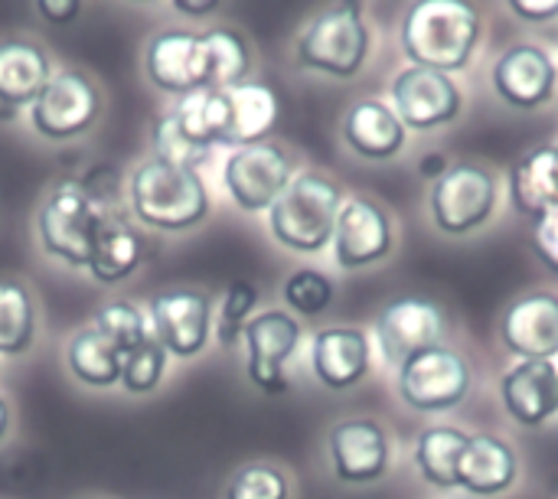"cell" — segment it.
I'll list each match as a JSON object with an SVG mask.
<instances>
[{
  "label": "cell",
  "mask_w": 558,
  "mask_h": 499,
  "mask_svg": "<svg viewBox=\"0 0 558 499\" xmlns=\"http://www.w3.org/2000/svg\"><path fill=\"white\" fill-rule=\"evenodd\" d=\"M105 114V95L98 82L82 69H56L36 101L26 108L36 137L69 144L85 137Z\"/></svg>",
  "instance_id": "obj_6"
},
{
  "label": "cell",
  "mask_w": 558,
  "mask_h": 499,
  "mask_svg": "<svg viewBox=\"0 0 558 499\" xmlns=\"http://www.w3.org/2000/svg\"><path fill=\"white\" fill-rule=\"evenodd\" d=\"M180 16H213L219 10L216 0H203V3H193V0H173L170 3Z\"/></svg>",
  "instance_id": "obj_42"
},
{
  "label": "cell",
  "mask_w": 558,
  "mask_h": 499,
  "mask_svg": "<svg viewBox=\"0 0 558 499\" xmlns=\"http://www.w3.org/2000/svg\"><path fill=\"white\" fill-rule=\"evenodd\" d=\"M343 190L320 170H301L268 209L271 239L298 255H317L333 242Z\"/></svg>",
  "instance_id": "obj_3"
},
{
  "label": "cell",
  "mask_w": 558,
  "mask_h": 499,
  "mask_svg": "<svg viewBox=\"0 0 558 499\" xmlns=\"http://www.w3.org/2000/svg\"><path fill=\"white\" fill-rule=\"evenodd\" d=\"M128 212L150 232L183 235L199 229L213 212V196L203 173L167 163L160 157L141 160L124 180Z\"/></svg>",
  "instance_id": "obj_1"
},
{
  "label": "cell",
  "mask_w": 558,
  "mask_h": 499,
  "mask_svg": "<svg viewBox=\"0 0 558 499\" xmlns=\"http://www.w3.org/2000/svg\"><path fill=\"white\" fill-rule=\"evenodd\" d=\"M392 111L402 121V127L412 131H432L458 118L461 111V92L451 82V75L409 65L392 82Z\"/></svg>",
  "instance_id": "obj_14"
},
{
  "label": "cell",
  "mask_w": 558,
  "mask_h": 499,
  "mask_svg": "<svg viewBox=\"0 0 558 499\" xmlns=\"http://www.w3.org/2000/svg\"><path fill=\"white\" fill-rule=\"evenodd\" d=\"M281 297L301 317H320L333 304V281L317 268H298L284 278Z\"/></svg>",
  "instance_id": "obj_36"
},
{
  "label": "cell",
  "mask_w": 558,
  "mask_h": 499,
  "mask_svg": "<svg viewBox=\"0 0 558 499\" xmlns=\"http://www.w3.org/2000/svg\"><path fill=\"white\" fill-rule=\"evenodd\" d=\"M36 343V297L26 281L0 278V356L13 360Z\"/></svg>",
  "instance_id": "obj_30"
},
{
  "label": "cell",
  "mask_w": 558,
  "mask_h": 499,
  "mask_svg": "<svg viewBox=\"0 0 558 499\" xmlns=\"http://www.w3.org/2000/svg\"><path fill=\"white\" fill-rule=\"evenodd\" d=\"M298 65L330 78H353L369 56V26L360 3H333L320 10L294 46Z\"/></svg>",
  "instance_id": "obj_5"
},
{
  "label": "cell",
  "mask_w": 558,
  "mask_h": 499,
  "mask_svg": "<svg viewBox=\"0 0 558 499\" xmlns=\"http://www.w3.org/2000/svg\"><path fill=\"white\" fill-rule=\"evenodd\" d=\"M150 141H154V157H160L167 163H177V167H186V170H196V173H203V167H209L213 157H216V150H206V147L193 144L177 127V121L170 118V111L154 121Z\"/></svg>",
  "instance_id": "obj_35"
},
{
  "label": "cell",
  "mask_w": 558,
  "mask_h": 499,
  "mask_svg": "<svg viewBox=\"0 0 558 499\" xmlns=\"http://www.w3.org/2000/svg\"><path fill=\"white\" fill-rule=\"evenodd\" d=\"M242 343L248 382L265 395H284L291 389L288 363L301 346V324L288 311H258L248 320Z\"/></svg>",
  "instance_id": "obj_9"
},
{
  "label": "cell",
  "mask_w": 558,
  "mask_h": 499,
  "mask_svg": "<svg viewBox=\"0 0 558 499\" xmlns=\"http://www.w3.org/2000/svg\"><path fill=\"white\" fill-rule=\"evenodd\" d=\"M517 480V454L507 441L494 435L468 438V448L458 461V487L474 497H497Z\"/></svg>",
  "instance_id": "obj_25"
},
{
  "label": "cell",
  "mask_w": 558,
  "mask_h": 499,
  "mask_svg": "<svg viewBox=\"0 0 558 499\" xmlns=\"http://www.w3.org/2000/svg\"><path fill=\"white\" fill-rule=\"evenodd\" d=\"M258 307V288L252 281H229L219 304H216V317H213V340L222 350H235L242 343V333L248 327V320L255 317Z\"/></svg>",
  "instance_id": "obj_32"
},
{
  "label": "cell",
  "mask_w": 558,
  "mask_h": 499,
  "mask_svg": "<svg viewBox=\"0 0 558 499\" xmlns=\"http://www.w3.org/2000/svg\"><path fill=\"white\" fill-rule=\"evenodd\" d=\"M343 141L363 160H392L405 147V127L389 105L363 98L343 114Z\"/></svg>",
  "instance_id": "obj_22"
},
{
  "label": "cell",
  "mask_w": 558,
  "mask_h": 499,
  "mask_svg": "<svg viewBox=\"0 0 558 499\" xmlns=\"http://www.w3.org/2000/svg\"><path fill=\"white\" fill-rule=\"evenodd\" d=\"M504 346L520 360H553L558 356V297L530 294L510 304L504 327Z\"/></svg>",
  "instance_id": "obj_19"
},
{
  "label": "cell",
  "mask_w": 558,
  "mask_h": 499,
  "mask_svg": "<svg viewBox=\"0 0 558 499\" xmlns=\"http://www.w3.org/2000/svg\"><path fill=\"white\" fill-rule=\"evenodd\" d=\"M481 39L477 7L468 0H422L402 23V49L412 65L458 72L471 62Z\"/></svg>",
  "instance_id": "obj_2"
},
{
  "label": "cell",
  "mask_w": 558,
  "mask_h": 499,
  "mask_svg": "<svg viewBox=\"0 0 558 499\" xmlns=\"http://www.w3.org/2000/svg\"><path fill=\"white\" fill-rule=\"evenodd\" d=\"M379 353L389 366H405L415 356L438 350L445 340V314L425 297H399L376 317Z\"/></svg>",
  "instance_id": "obj_11"
},
{
  "label": "cell",
  "mask_w": 558,
  "mask_h": 499,
  "mask_svg": "<svg viewBox=\"0 0 558 499\" xmlns=\"http://www.w3.org/2000/svg\"><path fill=\"white\" fill-rule=\"evenodd\" d=\"M500 399L513 422L539 428L558 412V369L549 360H523L500 379Z\"/></svg>",
  "instance_id": "obj_20"
},
{
  "label": "cell",
  "mask_w": 558,
  "mask_h": 499,
  "mask_svg": "<svg viewBox=\"0 0 558 499\" xmlns=\"http://www.w3.org/2000/svg\"><path fill=\"white\" fill-rule=\"evenodd\" d=\"M399 392L418 412L458 409L471 392V369L454 350H428L399 369Z\"/></svg>",
  "instance_id": "obj_12"
},
{
  "label": "cell",
  "mask_w": 558,
  "mask_h": 499,
  "mask_svg": "<svg viewBox=\"0 0 558 499\" xmlns=\"http://www.w3.org/2000/svg\"><path fill=\"white\" fill-rule=\"evenodd\" d=\"M167 366H170V353L154 340H144L137 350H131L128 356H121V389L128 395H150L160 389L163 376H167Z\"/></svg>",
  "instance_id": "obj_34"
},
{
  "label": "cell",
  "mask_w": 558,
  "mask_h": 499,
  "mask_svg": "<svg viewBox=\"0 0 558 499\" xmlns=\"http://www.w3.org/2000/svg\"><path fill=\"white\" fill-rule=\"evenodd\" d=\"M558 82V69L553 56L533 42H520L507 49L494 65V88L497 95L523 111H533L553 98Z\"/></svg>",
  "instance_id": "obj_17"
},
{
  "label": "cell",
  "mask_w": 558,
  "mask_h": 499,
  "mask_svg": "<svg viewBox=\"0 0 558 499\" xmlns=\"http://www.w3.org/2000/svg\"><path fill=\"white\" fill-rule=\"evenodd\" d=\"M418 170L425 173V177H432V180H438L445 170H448V160L441 157V154H435V157H425L422 163H418Z\"/></svg>",
  "instance_id": "obj_43"
},
{
  "label": "cell",
  "mask_w": 558,
  "mask_h": 499,
  "mask_svg": "<svg viewBox=\"0 0 558 499\" xmlns=\"http://www.w3.org/2000/svg\"><path fill=\"white\" fill-rule=\"evenodd\" d=\"M170 118L193 144L206 150L226 147V127H229L226 92H193L170 108Z\"/></svg>",
  "instance_id": "obj_29"
},
{
  "label": "cell",
  "mask_w": 558,
  "mask_h": 499,
  "mask_svg": "<svg viewBox=\"0 0 558 499\" xmlns=\"http://www.w3.org/2000/svg\"><path fill=\"white\" fill-rule=\"evenodd\" d=\"M36 13L43 16V20H49V23H56V26H65V23H72L75 16H82V3H75V0H43V3H36Z\"/></svg>",
  "instance_id": "obj_40"
},
{
  "label": "cell",
  "mask_w": 558,
  "mask_h": 499,
  "mask_svg": "<svg viewBox=\"0 0 558 499\" xmlns=\"http://www.w3.org/2000/svg\"><path fill=\"white\" fill-rule=\"evenodd\" d=\"M510 10L526 20H549V16H558V0H513Z\"/></svg>",
  "instance_id": "obj_41"
},
{
  "label": "cell",
  "mask_w": 558,
  "mask_h": 499,
  "mask_svg": "<svg viewBox=\"0 0 558 499\" xmlns=\"http://www.w3.org/2000/svg\"><path fill=\"white\" fill-rule=\"evenodd\" d=\"M203 92H232L252 75V46L235 26H209L199 33Z\"/></svg>",
  "instance_id": "obj_26"
},
{
  "label": "cell",
  "mask_w": 558,
  "mask_h": 499,
  "mask_svg": "<svg viewBox=\"0 0 558 499\" xmlns=\"http://www.w3.org/2000/svg\"><path fill=\"white\" fill-rule=\"evenodd\" d=\"M147 261V239L144 232H137V226H131L121 216L105 219L92 258H88V275L95 284H118L131 275H137V268Z\"/></svg>",
  "instance_id": "obj_24"
},
{
  "label": "cell",
  "mask_w": 558,
  "mask_h": 499,
  "mask_svg": "<svg viewBox=\"0 0 558 499\" xmlns=\"http://www.w3.org/2000/svg\"><path fill=\"white\" fill-rule=\"evenodd\" d=\"M10 418H13V415H10V402L0 395V441H3L7 431H10Z\"/></svg>",
  "instance_id": "obj_44"
},
{
  "label": "cell",
  "mask_w": 558,
  "mask_h": 499,
  "mask_svg": "<svg viewBox=\"0 0 558 499\" xmlns=\"http://www.w3.org/2000/svg\"><path fill=\"white\" fill-rule=\"evenodd\" d=\"M333 474L343 484H373L389 471V438L373 418H347L327 438Z\"/></svg>",
  "instance_id": "obj_16"
},
{
  "label": "cell",
  "mask_w": 558,
  "mask_h": 499,
  "mask_svg": "<svg viewBox=\"0 0 558 499\" xmlns=\"http://www.w3.org/2000/svg\"><path fill=\"white\" fill-rule=\"evenodd\" d=\"M468 448V435L458 431V428H448V425H438V428H425L418 435V445H415V464H418V474L438 487V490H451L458 487V461Z\"/></svg>",
  "instance_id": "obj_31"
},
{
  "label": "cell",
  "mask_w": 558,
  "mask_h": 499,
  "mask_svg": "<svg viewBox=\"0 0 558 499\" xmlns=\"http://www.w3.org/2000/svg\"><path fill=\"white\" fill-rule=\"evenodd\" d=\"M533 242H536V252L543 255V261L558 271V209L546 212L536 219V232H533Z\"/></svg>",
  "instance_id": "obj_39"
},
{
  "label": "cell",
  "mask_w": 558,
  "mask_h": 499,
  "mask_svg": "<svg viewBox=\"0 0 558 499\" xmlns=\"http://www.w3.org/2000/svg\"><path fill=\"white\" fill-rule=\"evenodd\" d=\"M226 499H291V480L281 467L252 461L229 477Z\"/></svg>",
  "instance_id": "obj_37"
},
{
  "label": "cell",
  "mask_w": 558,
  "mask_h": 499,
  "mask_svg": "<svg viewBox=\"0 0 558 499\" xmlns=\"http://www.w3.org/2000/svg\"><path fill=\"white\" fill-rule=\"evenodd\" d=\"M369 337L360 327H324L311 340V373L330 392H347L369 373Z\"/></svg>",
  "instance_id": "obj_18"
},
{
  "label": "cell",
  "mask_w": 558,
  "mask_h": 499,
  "mask_svg": "<svg viewBox=\"0 0 558 499\" xmlns=\"http://www.w3.org/2000/svg\"><path fill=\"white\" fill-rule=\"evenodd\" d=\"M108 219V209H101L75 180L56 183L39 209H36V239L39 248L56 258L65 268H88L95 239Z\"/></svg>",
  "instance_id": "obj_4"
},
{
  "label": "cell",
  "mask_w": 558,
  "mask_h": 499,
  "mask_svg": "<svg viewBox=\"0 0 558 499\" xmlns=\"http://www.w3.org/2000/svg\"><path fill=\"white\" fill-rule=\"evenodd\" d=\"M294 173L298 170L291 150L284 144L262 141L252 147L229 150L222 163V186L242 212L258 216L278 203V196L288 190Z\"/></svg>",
  "instance_id": "obj_8"
},
{
  "label": "cell",
  "mask_w": 558,
  "mask_h": 499,
  "mask_svg": "<svg viewBox=\"0 0 558 499\" xmlns=\"http://www.w3.org/2000/svg\"><path fill=\"white\" fill-rule=\"evenodd\" d=\"M229 98V127H226V147L239 150V147H252L268 141V134L275 131L278 118H281V101L275 95V88L268 82L248 78L239 88L226 92Z\"/></svg>",
  "instance_id": "obj_23"
},
{
  "label": "cell",
  "mask_w": 558,
  "mask_h": 499,
  "mask_svg": "<svg viewBox=\"0 0 558 499\" xmlns=\"http://www.w3.org/2000/svg\"><path fill=\"white\" fill-rule=\"evenodd\" d=\"M333 261L343 271H360L392 252V222L386 209L366 196H350L333 226Z\"/></svg>",
  "instance_id": "obj_13"
},
{
  "label": "cell",
  "mask_w": 558,
  "mask_h": 499,
  "mask_svg": "<svg viewBox=\"0 0 558 499\" xmlns=\"http://www.w3.org/2000/svg\"><path fill=\"white\" fill-rule=\"evenodd\" d=\"M65 369L85 389H114L121 382V353L95 327H82L65 343Z\"/></svg>",
  "instance_id": "obj_28"
},
{
  "label": "cell",
  "mask_w": 558,
  "mask_h": 499,
  "mask_svg": "<svg viewBox=\"0 0 558 499\" xmlns=\"http://www.w3.org/2000/svg\"><path fill=\"white\" fill-rule=\"evenodd\" d=\"M52 72H56L52 59L36 39L26 36L0 39V108L3 111L29 108Z\"/></svg>",
  "instance_id": "obj_21"
},
{
  "label": "cell",
  "mask_w": 558,
  "mask_h": 499,
  "mask_svg": "<svg viewBox=\"0 0 558 499\" xmlns=\"http://www.w3.org/2000/svg\"><path fill=\"white\" fill-rule=\"evenodd\" d=\"M88 499H98V497H88Z\"/></svg>",
  "instance_id": "obj_45"
},
{
  "label": "cell",
  "mask_w": 558,
  "mask_h": 499,
  "mask_svg": "<svg viewBox=\"0 0 558 499\" xmlns=\"http://www.w3.org/2000/svg\"><path fill=\"white\" fill-rule=\"evenodd\" d=\"M213 294L190 284L163 288L147 304L150 333L170 353V360H196L213 340Z\"/></svg>",
  "instance_id": "obj_7"
},
{
  "label": "cell",
  "mask_w": 558,
  "mask_h": 499,
  "mask_svg": "<svg viewBox=\"0 0 558 499\" xmlns=\"http://www.w3.org/2000/svg\"><path fill=\"white\" fill-rule=\"evenodd\" d=\"M124 180L128 177H121L114 167H92L82 180H75L101 209H108V203H114V193L124 186Z\"/></svg>",
  "instance_id": "obj_38"
},
{
  "label": "cell",
  "mask_w": 558,
  "mask_h": 499,
  "mask_svg": "<svg viewBox=\"0 0 558 499\" xmlns=\"http://www.w3.org/2000/svg\"><path fill=\"white\" fill-rule=\"evenodd\" d=\"M121 356H128L131 350H137L144 340H150V320L147 311H141L131 301H108L95 311V324H92Z\"/></svg>",
  "instance_id": "obj_33"
},
{
  "label": "cell",
  "mask_w": 558,
  "mask_h": 499,
  "mask_svg": "<svg viewBox=\"0 0 558 499\" xmlns=\"http://www.w3.org/2000/svg\"><path fill=\"white\" fill-rule=\"evenodd\" d=\"M497 206V180L474 163L448 167L432 186V219L448 235H468L481 229Z\"/></svg>",
  "instance_id": "obj_10"
},
{
  "label": "cell",
  "mask_w": 558,
  "mask_h": 499,
  "mask_svg": "<svg viewBox=\"0 0 558 499\" xmlns=\"http://www.w3.org/2000/svg\"><path fill=\"white\" fill-rule=\"evenodd\" d=\"M513 209L526 219H539L558 209V147H536L523 154L510 173Z\"/></svg>",
  "instance_id": "obj_27"
},
{
  "label": "cell",
  "mask_w": 558,
  "mask_h": 499,
  "mask_svg": "<svg viewBox=\"0 0 558 499\" xmlns=\"http://www.w3.org/2000/svg\"><path fill=\"white\" fill-rule=\"evenodd\" d=\"M144 72L147 82L163 95L186 98L193 92H203L199 33L180 26L154 33L144 49Z\"/></svg>",
  "instance_id": "obj_15"
}]
</instances>
